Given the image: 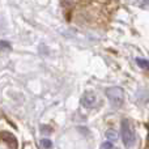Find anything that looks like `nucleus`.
Returning <instances> with one entry per match:
<instances>
[{"mask_svg":"<svg viewBox=\"0 0 149 149\" xmlns=\"http://www.w3.org/2000/svg\"><path fill=\"white\" fill-rule=\"evenodd\" d=\"M120 136H122V141L126 145L127 148H131L135 144V140H136V135H135V130L132 127L131 122L123 119L120 124Z\"/></svg>","mask_w":149,"mask_h":149,"instance_id":"nucleus-1","label":"nucleus"},{"mask_svg":"<svg viewBox=\"0 0 149 149\" xmlns=\"http://www.w3.org/2000/svg\"><path fill=\"white\" fill-rule=\"evenodd\" d=\"M106 95H107L109 101L111 102V105L116 106V107H119V106L123 105V102H124V92H123L122 88H119V86L109 88V89L106 90Z\"/></svg>","mask_w":149,"mask_h":149,"instance_id":"nucleus-2","label":"nucleus"},{"mask_svg":"<svg viewBox=\"0 0 149 149\" xmlns=\"http://www.w3.org/2000/svg\"><path fill=\"white\" fill-rule=\"evenodd\" d=\"M81 105L86 109H92L97 105V95L93 92H86L81 97Z\"/></svg>","mask_w":149,"mask_h":149,"instance_id":"nucleus-3","label":"nucleus"},{"mask_svg":"<svg viewBox=\"0 0 149 149\" xmlns=\"http://www.w3.org/2000/svg\"><path fill=\"white\" fill-rule=\"evenodd\" d=\"M106 137H107L110 141H115V140L118 139V135H116V132L114 131V130H109V131L106 132Z\"/></svg>","mask_w":149,"mask_h":149,"instance_id":"nucleus-4","label":"nucleus"},{"mask_svg":"<svg viewBox=\"0 0 149 149\" xmlns=\"http://www.w3.org/2000/svg\"><path fill=\"white\" fill-rule=\"evenodd\" d=\"M136 63L139 67L144 68V70H149V62L145 59H136Z\"/></svg>","mask_w":149,"mask_h":149,"instance_id":"nucleus-5","label":"nucleus"},{"mask_svg":"<svg viewBox=\"0 0 149 149\" xmlns=\"http://www.w3.org/2000/svg\"><path fill=\"white\" fill-rule=\"evenodd\" d=\"M0 50H7V51H10V50H12V46H10V43H8V42L0 41Z\"/></svg>","mask_w":149,"mask_h":149,"instance_id":"nucleus-6","label":"nucleus"},{"mask_svg":"<svg viewBox=\"0 0 149 149\" xmlns=\"http://www.w3.org/2000/svg\"><path fill=\"white\" fill-rule=\"evenodd\" d=\"M41 145L46 149H50L52 147V143H51V140H49V139H43V140H41Z\"/></svg>","mask_w":149,"mask_h":149,"instance_id":"nucleus-7","label":"nucleus"},{"mask_svg":"<svg viewBox=\"0 0 149 149\" xmlns=\"http://www.w3.org/2000/svg\"><path fill=\"white\" fill-rule=\"evenodd\" d=\"M101 149H113V144H111L110 141H107V143H103V144H102V147H101Z\"/></svg>","mask_w":149,"mask_h":149,"instance_id":"nucleus-8","label":"nucleus"}]
</instances>
